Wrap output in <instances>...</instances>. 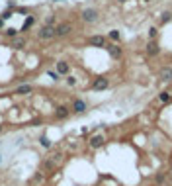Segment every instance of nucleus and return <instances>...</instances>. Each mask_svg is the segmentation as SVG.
Returning <instances> with one entry per match:
<instances>
[{"instance_id":"1","label":"nucleus","mask_w":172,"mask_h":186,"mask_svg":"<svg viewBox=\"0 0 172 186\" xmlns=\"http://www.w3.org/2000/svg\"><path fill=\"white\" fill-rule=\"evenodd\" d=\"M98 10L96 8H84L82 12H80V20H82L84 24H94V22H98Z\"/></svg>"},{"instance_id":"2","label":"nucleus","mask_w":172,"mask_h":186,"mask_svg":"<svg viewBox=\"0 0 172 186\" xmlns=\"http://www.w3.org/2000/svg\"><path fill=\"white\" fill-rule=\"evenodd\" d=\"M145 53H147L149 57H157L158 53H160V45H158V41H157V39H149V43L145 45Z\"/></svg>"},{"instance_id":"3","label":"nucleus","mask_w":172,"mask_h":186,"mask_svg":"<svg viewBox=\"0 0 172 186\" xmlns=\"http://www.w3.org/2000/svg\"><path fill=\"white\" fill-rule=\"evenodd\" d=\"M71 31H72V26L68 22H63V24L55 26V37H67Z\"/></svg>"},{"instance_id":"4","label":"nucleus","mask_w":172,"mask_h":186,"mask_svg":"<svg viewBox=\"0 0 172 186\" xmlns=\"http://www.w3.org/2000/svg\"><path fill=\"white\" fill-rule=\"evenodd\" d=\"M106 49L108 53H110V57L111 59H121V55H123V49L117 43H106Z\"/></svg>"},{"instance_id":"5","label":"nucleus","mask_w":172,"mask_h":186,"mask_svg":"<svg viewBox=\"0 0 172 186\" xmlns=\"http://www.w3.org/2000/svg\"><path fill=\"white\" fill-rule=\"evenodd\" d=\"M37 37L39 39H53L55 37V28L53 26H43L39 30V34H37Z\"/></svg>"},{"instance_id":"6","label":"nucleus","mask_w":172,"mask_h":186,"mask_svg":"<svg viewBox=\"0 0 172 186\" xmlns=\"http://www.w3.org/2000/svg\"><path fill=\"white\" fill-rule=\"evenodd\" d=\"M158 78L162 82H170L172 81V67H160L158 69Z\"/></svg>"},{"instance_id":"7","label":"nucleus","mask_w":172,"mask_h":186,"mask_svg":"<svg viewBox=\"0 0 172 186\" xmlns=\"http://www.w3.org/2000/svg\"><path fill=\"white\" fill-rule=\"evenodd\" d=\"M108 86H110V81H108L106 77H98L92 82V90H106Z\"/></svg>"},{"instance_id":"8","label":"nucleus","mask_w":172,"mask_h":186,"mask_svg":"<svg viewBox=\"0 0 172 186\" xmlns=\"http://www.w3.org/2000/svg\"><path fill=\"white\" fill-rule=\"evenodd\" d=\"M88 45H92V47H106V37L104 35H90L88 37Z\"/></svg>"},{"instance_id":"9","label":"nucleus","mask_w":172,"mask_h":186,"mask_svg":"<svg viewBox=\"0 0 172 186\" xmlns=\"http://www.w3.org/2000/svg\"><path fill=\"white\" fill-rule=\"evenodd\" d=\"M88 143H90V147H92V149H100V147L106 143V137H104V135H92Z\"/></svg>"},{"instance_id":"10","label":"nucleus","mask_w":172,"mask_h":186,"mask_svg":"<svg viewBox=\"0 0 172 186\" xmlns=\"http://www.w3.org/2000/svg\"><path fill=\"white\" fill-rule=\"evenodd\" d=\"M57 73L61 74V77H67V74L71 73V65H68L67 61H59L57 63Z\"/></svg>"},{"instance_id":"11","label":"nucleus","mask_w":172,"mask_h":186,"mask_svg":"<svg viewBox=\"0 0 172 186\" xmlns=\"http://www.w3.org/2000/svg\"><path fill=\"white\" fill-rule=\"evenodd\" d=\"M72 110L76 112V114H84V112H86V102H84V100H80V98H76L72 102Z\"/></svg>"},{"instance_id":"12","label":"nucleus","mask_w":172,"mask_h":186,"mask_svg":"<svg viewBox=\"0 0 172 186\" xmlns=\"http://www.w3.org/2000/svg\"><path fill=\"white\" fill-rule=\"evenodd\" d=\"M31 92H33L31 84H22V86L16 88V94H20V96H25V94H31Z\"/></svg>"},{"instance_id":"13","label":"nucleus","mask_w":172,"mask_h":186,"mask_svg":"<svg viewBox=\"0 0 172 186\" xmlns=\"http://www.w3.org/2000/svg\"><path fill=\"white\" fill-rule=\"evenodd\" d=\"M68 114H71V112H68V108H67V106H59V108H57V112H55V116H57L59 120L68 118Z\"/></svg>"},{"instance_id":"14","label":"nucleus","mask_w":172,"mask_h":186,"mask_svg":"<svg viewBox=\"0 0 172 186\" xmlns=\"http://www.w3.org/2000/svg\"><path fill=\"white\" fill-rule=\"evenodd\" d=\"M157 100H158L160 104H168L170 100H172V92H168V90H164V92H160V94H158V98H157Z\"/></svg>"},{"instance_id":"15","label":"nucleus","mask_w":172,"mask_h":186,"mask_svg":"<svg viewBox=\"0 0 172 186\" xmlns=\"http://www.w3.org/2000/svg\"><path fill=\"white\" fill-rule=\"evenodd\" d=\"M24 45H25V39H24V37H18V35H16L14 39H12V47H14V49H24Z\"/></svg>"},{"instance_id":"16","label":"nucleus","mask_w":172,"mask_h":186,"mask_svg":"<svg viewBox=\"0 0 172 186\" xmlns=\"http://www.w3.org/2000/svg\"><path fill=\"white\" fill-rule=\"evenodd\" d=\"M33 24H35V16H28V18H25V22L22 24V31H28Z\"/></svg>"},{"instance_id":"17","label":"nucleus","mask_w":172,"mask_h":186,"mask_svg":"<svg viewBox=\"0 0 172 186\" xmlns=\"http://www.w3.org/2000/svg\"><path fill=\"white\" fill-rule=\"evenodd\" d=\"M108 37H110L111 41H114V43H117V41H121V34L117 30H111L110 34H108Z\"/></svg>"},{"instance_id":"18","label":"nucleus","mask_w":172,"mask_h":186,"mask_svg":"<svg viewBox=\"0 0 172 186\" xmlns=\"http://www.w3.org/2000/svg\"><path fill=\"white\" fill-rule=\"evenodd\" d=\"M39 145L45 147V149H49V147H51V139H49L47 135H41V137H39Z\"/></svg>"},{"instance_id":"19","label":"nucleus","mask_w":172,"mask_h":186,"mask_svg":"<svg viewBox=\"0 0 172 186\" xmlns=\"http://www.w3.org/2000/svg\"><path fill=\"white\" fill-rule=\"evenodd\" d=\"M170 20H172V12L166 10V12L160 14V24H166V22H170Z\"/></svg>"},{"instance_id":"20","label":"nucleus","mask_w":172,"mask_h":186,"mask_svg":"<svg viewBox=\"0 0 172 186\" xmlns=\"http://www.w3.org/2000/svg\"><path fill=\"white\" fill-rule=\"evenodd\" d=\"M157 37H158V28L153 26V28L149 30V39H157Z\"/></svg>"},{"instance_id":"21","label":"nucleus","mask_w":172,"mask_h":186,"mask_svg":"<svg viewBox=\"0 0 172 186\" xmlns=\"http://www.w3.org/2000/svg\"><path fill=\"white\" fill-rule=\"evenodd\" d=\"M4 34H6L8 37H12V39H14V37L18 35V30H16V28H8V30H4Z\"/></svg>"},{"instance_id":"22","label":"nucleus","mask_w":172,"mask_h":186,"mask_svg":"<svg viewBox=\"0 0 172 186\" xmlns=\"http://www.w3.org/2000/svg\"><path fill=\"white\" fill-rule=\"evenodd\" d=\"M67 84L68 86H74V84H76V78H74L72 74H67Z\"/></svg>"},{"instance_id":"23","label":"nucleus","mask_w":172,"mask_h":186,"mask_svg":"<svg viewBox=\"0 0 172 186\" xmlns=\"http://www.w3.org/2000/svg\"><path fill=\"white\" fill-rule=\"evenodd\" d=\"M49 77L53 78V81H59V77H61V74H59L57 71H49Z\"/></svg>"},{"instance_id":"24","label":"nucleus","mask_w":172,"mask_h":186,"mask_svg":"<svg viewBox=\"0 0 172 186\" xmlns=\"http://www.w3.org/2000/svg\"><path fill=\"white\" fill-rule=\"evenodd\" d=\"M55 24V16H49V18L45 20V26H53Z\"/></svg>"},{"instance_id":"25","label":"nucleus","mask_w":172,"mask_h":186,"mask_svg":"<svg viewBox=\"0 0 172 186\" xmlns=\"http://www.w3.org/2000/svg\"><path fill=\"white\" fill-rule=\"evenodd\" d=\"M157 182H164V174H157Z\"/></svg>"},{"instance_id":"26","label":"nucleus","mask_w":172,"mask_h":186,"mask_svg":"<svg viewBox=\"0 0 172 186\" xmlns=\"http://www.w3.org/2000/svg\"><path fill=\"white\" fill-rule=\"evenodd\" d=\"M2 28H4V20L0 18V30H2Z\"/></svg>"},{"instance_id":"27","label":"nucleus","mask_w":172,"mask_h":186,"mask_svg":"<svg viewBox=\"0 0 172 186\" xmlns=\"http://www.w3.org/2000/svg\"><path fill=\"white\" fill-rule=\"evenodd\" d=\"M143 2H145V4H149V2H153V0H143Z\"/></svg>"},{"instance_id":"28","label":"nucleus","mask_w":172,"mask_h":186,"mask_svg":"<svg viewBox=\"0 0 172 186\" xmlns=\"http://www.w3.org/2000/svg\"><path fill=\"white\" fill-rule=\"evenodd\" d=\"M119 2H125V0H119Z\"/></svg>"},{"instance_id":"29","label":"nucleus","mask_w":172,"mask_h":186,"mask_svg":"<svg viewBox=\"0 0 172 186\" xmlns=\"http://www.w3.org/2000/svg\"><path fill=\"white\" fill-rule=\"evenodd\" d=\"M55 2H59V0H55Z\"/></svg>"},{"instance_id":"30","label":"nucleus","mask_w":172,"mask_h":186,"mask_svg":"<svg viewBox=\"0 0 172 186\" xmlns=\"http://www.w3.org/2000/svg\"><path fill=\"white\" fill-rule=\"evenodd\" d=\"M0 161H2V159H0Z\"/></svg>"}]
</instances>
